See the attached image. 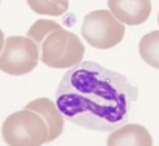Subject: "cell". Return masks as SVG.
I'll return each mask as SVG.
<instances>
[{"mask_svg": "<svg viewBox=\"0 0 159 146\" xmlns=\"http://www.w3.org/2000/svg\"><path fill=\"white\" fill-rule=\"evenodd\" d=\"M124 32V25L110 11H93L83 20L82 35L91 47L97 49H110L118 45L123 40Z\"/></svg>", "mask_w": 159, "mask_h": 146, "instance_id": "4", "label": "cell"}, {"mask_svg": "<svg viewBox=\"0 0 159 146\" xmlns=\"http://www.w3.org/2000/svg\"><path fill=\"white\" fill-rule=\"evenodd\" d=\"M39 49L42 62L52 69H71L83 62L85 48L76 34L62 26L47 35Z\"/></svg>", "mask_w": 159, "mask_h": 146, "instance_id": "2", "label": "cell"}, {"mask_svg": "<svg viewBox=\"0 0 159 146\" xmlns=\"http://www.w3.org/2000/svg\"><path fill=\"white\" fill-rule=\"evenodd\" d=\"M29 7L38 14L62 16L69 9V0H26Z\"/></svg>", "mask_w": 159, "mask_h": 146, "instance_id": "10", "label": "cell"}, {"mask_svg": "<svg viewBox=\"0 0 159 146\" xmlns=\"http://www.w3.org/2000/svg\"><path fill=\"white\" fill-rule=\"evenodd\" d=\"M61 27L57 22L49 21V20H38L33 26H31L27 31V38L36 44V47L40 45L43 39L52 32L53 30Z\"/></svg>", "mask_w": 159, "mask_h": 146, "instance_id": "11", "label": "cell"}, {"mask_svg": "<svg viewBox=\"0 0 159 146\" xmlns=\"http://www.w3.org/2000/svg\"><path fill=\"white\" fill-rule=\"evenodd\" d=\"M136 98L137 88L123 74L92 61L69 69L56 91V105L63 118L101 132L120 128Z\"/></svg>", "mask_w": 159, "mask_h": 146, "instance_id": "1", "label": "cell"}, {"mask_svg": "<svg viewBox=\"0 0 159 146\" xmlns=\"http://www.w3.org/2000/svg\"><path fill=\"white\" fill-rule=\"evenodd\" d=\"M26 110H31L36 112L39 116H42L44 123L48 128V137L47 142L54 141L57 137H60L63 132V124H65V118L60 112L56 102H53L49 98H36L34 101L29 102L26 106Z\"/></svg>", "mask_w": 159, "mask_h": 146, "instance_id": "7", "label": "cell"}, {"mask_svg": "<svg viewBox=\"0 0 159 146\" xmlns=\"http://www.w3.org/2000/svg\"><path fill=\"white\" fill-rule=\"evenodd\" d=\"M39 62V49L27 36H9L0 53V70L8 75L21 76L31 72Z\"/></svg>", "mask_w": 159, "mask_h": 146, "instance_id": "5", "label": "cell"}, {"mask_svg": "<svg viewBox=\"0 0 159 146\" xmlns=\"http://www.w3.org/2000/svg\"><path fill=\"white\" fill-rule=\"evenodd\" d=\"M2 136L8 146H42L47 142L48 128L42 116L23 109L4 120Z\"/></svg>", "mask_w": 159, "mask_h": 146, "instance_id": "3", "label": "cell"}, {"mask_svg": "<svg viewBox=\"0 0 159 146\" xmlns=\"http://www.w3.org/2000/svg\"><path fill=\"white\" fill-rule=\"evenodd\" d=\"M139 52L144 62L159 70V31H152L141 38Z\"/></svg>", "mask_w": 159, "mask_h": 146, "instance_id": "9", "label": "cell"}, {"mask_svg": "<svg viewBox=\"0 0 159 146\" xmlns=\"http://www.w3.org/2000/svg\"><path fill=\"white\" fill-rule=\"evenodd\" d=\"M107 146H153V137L140 124H125L109 135Z\"/></svg>", "mask_w": 159, "mask_h": 146, "instance_id": "8", "label": "cell"}, {"mask_svg": "<svg viewBox=\"0 0 159 146\" xmlns=\"http://www.w3.org/2000/svg\"><path fill=\"white\" fill-rule=\"evenodd\" d=\"M4 42H5V39H4V34H3L2 29H0V53H2V49H3V47H4Z\"/></svg>", "mask_w": 159, "mask_h": 146, "instance_id": "12", "label": "cell"}, {"mask_svg": "<svg viewBox=\"0 0 159 146\" xmlns=\"http://www.w3.org/2000/svg\"><path fill=\"white\" fill-rule=\"evenodd\" d=\"M158 23H159V14H158Z\"/></svg>", "mask_w": 159, "mask_h": 146, "instance_id": "13", "label": "cell"}, {"mask_svg": "<svg viewBox=\"0 0 159 146\" xmlns=\"http://www.w3.org/2000/svg\"><path fill=\"white\" fill-rule=\"evenodd\" d=\"M107 7L119 22L129 26L144 23L152 13L150 0H107Z\"/></svg>", "mask_w": 159, "mask_h": 146, "instance_id": "6", "label": "cell"}]
</instances>
